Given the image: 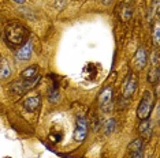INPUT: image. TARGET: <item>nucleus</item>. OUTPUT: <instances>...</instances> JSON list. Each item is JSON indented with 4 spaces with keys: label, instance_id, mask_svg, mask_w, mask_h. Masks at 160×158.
I'll use <instances>...</instances> for the list:
<instances>
[{
    "label": "nucleus",
    "instance_id": "16",
    "mask_svg": "<svg viewBox=\"0 0 160 158\" xmlns=\"http://www.w3.org/2000/svg\"><path fill=\"white\" fill-rule=\"evenodd\" d=\"M130 158H144V151L142 150H138V151L132 153V157Z\"/></svg>",
    "mask_w": 160,
    "mask_h": 158
},
{
    "label": "nucleus",
    "instance_id": "5",
    "mask_svg": "<svg viewBox=\"0 0 160 158\" xmlns=\"http://www.w3.org/2000/svg\"><path fill=\"white\" fill-rule=\"evenodd\" d=\"M111 100H112V89L111 87L104 89L103 93H101L100 97H99V104H100V106L103 108V110L111 109V106H110Z\"/></svg>",
    "mask_w": 160,
    "mask_h": 158
},
{
    "label": "nucleus",
    "instance_id": "21",
    "mask_svg": "<svg viewBox=\"0 0 160 158\" xmlns=\"http://www.w3.org/2000/svg\"><path fill=\"white\" fill-rule=\"evenodd\" d=\"M0 62H2V57H0Z\"/></svg>",
    "mask_w": 160,
    "mask_h": 158
},
{
    "label": "nucleus",
    "instance_id": "17",
    "mask_svg": "<svg viewBox=\"0 0 160 158\" xmlns=\"http://www.w3.org/2000/svg\"><path fill=\"white\" fill-rule=\"evenodd\" d=\"M123 14H125V16H123V19L127 21L130 16H132V10L127 8V7H125V11H123Z\"/></svg>",
    "mask_w": 160,
    "mask_h": 158
},
{
    "label": "nucleus",
    "instance_id": "12",
    "mask_svg": "<svg viewBox=\"0 0 160 158\" xmlns=\"http://www.w3.org/2000/svg\"><path fill=\"white\" fill-rule=\"evenodd\" d=\"M138 150H142V139H136V141H133L129 145V151L130 153L138 151Z\"/></svg>",
    "mask_w": 160,
    "mask_h": 158
},
{
    "label": "nucleus",
    "instance_id": "15",
    "mask_svg": "<svg viewBox=\"0 0 160 158\" xmlns=\"http://www.w3.org/2000/svg\"><path fill=\"white\" fill-rule=\"evenodd\" d=\"M153 41H155V46H159V26H156V27H155Z\"/></svg>",
    "mask_w": 160,
    "mask_h": 158
},
{
    "label": "nucleus",
    "instance_id": "13",
    "mask_svg": "<svg viewBox=\"0 0 160 158\" xmlns=\"http://www.w3.org/2000/svg\"><path fill=\"white\" fill-rule=\"evenodd\" d=\"M115 127H116V123H115L114 118H110V120H107V121H105V125H104L105 134H107V135L112 134V132L115 131Z\"/></svg>",
    "mask_w": 160,
    "mask_h": 158
},
{
    "label": "nucleus",
    "instance_id": "11",
    "mask_svg": "<svg viewBox=\"0 0 160 158\" xmlns=\"http://www.w3.org/2000/svg\"><path fill=\"white\" fill-rule=\"evenodd\" d=\"M37 71H38V67H37V66H32V67H29L28 70L22 71V74H21V75H22L25 79L33 78V77H36V75H37Z\"/></svg>",
    "mask_w": 160,
    "mask_h": 158
},
{
    "label": "nucleus",
    "instance_id": "7",
    "mask_svg": "<svg viewBox=\"0 0 160 158\" xmlns=\"http://www.w3.org/2000/svg\"><path fill=\"white\" fill-rule=\"evenodd\" d=\"M40 101H41V98H40L38 95L29 97V98H26V100H25V102H23L25 109L30 110V112H33V110L38 109V106H40Z\"/></svg>",
    "mask_w": 160,
    "mask_h": 158
},
{
    "label": "nucleus",
    "instance_id": "2",
    "mask_svg": "<svg viewBox=\"0 0 160 158\" xmlns=\"http://www.w3.org/2000/svg\"><path fill=\"white\" fill-rule=\"evenodd\" d=\"M152 106H153V94H152L151 90H147L144 93L140 105L137 108V116L141 120H147L152 112Z\"/></svg>",
    "mask_w": 160,
    "mask_h": 158
},
{
    "label": "nucleus",
    "instance_id": "1",
    "mask_svg": "<svg viewBox=\"0 0 160 158\" xmlns=\"http://www.w3.org/2000/svg\"><path fill=\"white\" fill-rule=\"evenodd\" d=\"M4 35H6L7 44L11 46V48H17V46H21V45H23L25 42H28L29 31L22 23L17 22V21H12V22L7 23Z\"/></svg>",
    "mask_w": 160,
    "mask_h": 158
},
{
    "label": "nucleus",
    "instance_id": "19",
    "mask_svg": "<svg viewBox=\"0 0 160 158\" xmlns=\"http://www.w3.org/2000/svg\"><path fill=\"white\" fill-rule=\"evenodd\" d=\"M14 2L18 3V4H23V3H25V0H14Z\"/></svg>",
    "mask_w": 160,
    "mask_h": 158
},
{
    "label": "nucleus",
    "instance_id": "14",
    "mask_svg": "<svg viewBox=\"0 0 160 158\" xmlns=\"http://www.w3.org/2000/svg\"><path fill=\"white\" fill-rule=\"evenodd\" d=\"M148 81L151 82V83H156V82L159 81V67L156 66L153 70H151V72L148 74Z\"/></svg>",
    "mask_w": 160,
    "mask_h": 158
},
{
    "label": "nucleus",
    "instance_id": "8",
    "mask_svg": "<svg viewBox=\"0 0 160 158\" xmlns=\"http://www.w3.org/2000/svg\"><path fill=\"white\" fill-rule=\"evenodd\" d=\"M136 64L138 68H144L147 64V53H145L144 48H140L136 53Z\"/></svg>",
    "mask_w": 160,
    "mask_h": 158
},
{
    "label": "nucleus",
    "instance_id": "9",
    "mask_svg": "<svg viewBox=\"0 0 160 158\" xmlns=\"http://www.w3.org/2000/svg\"><path fill=\"white\" fill-rule=\"evenodd\" d=\"M11 75V66L8 64V62L2 60L0 62V79H6Z\"/></svg>",
    "mask_w": 160,
    "mask_h": 158
},
{
    "label": "nucleus",
    "instance_id": "3",
    "mask_svg": "<svg viewBox=\"0 0 160 158\" xmlns=\"http://www.w3.org/2000/svg\"><path fill=\"white\" fill-rule=\"evenodd\" d=\"M86 134H88V123H86V118L82 116L77 117V128L74 131V139L77 142L85 141Z\"/></svg>",
    "mask_w": 160,
    "mask_h": 158
},
{
    "label": "nucleus",
    "instance_id": "6",
    "mask_svg": "<svg viewBox=\"0 0 160 158\" xmlns=\"http://www.w3.org/2000/svg\"><path fill=\"white\" fill-rule=\"evenodd\" d=\"M32 52H33V45H32L30 41L25 42V44L19 48V51L17 52V57L18 60H22V62H25V60H29L32 56Z\"/></svg>",
    "mask_w": 160,
    "mask_h": 158
},
{
    "label": "nucleus",
    "instance_id": "20",
    "mask_svg": "<svg viewBox=\"0 0 160 158\" xmlns=\"http://www.w3.org/2000/svg\"><path fill=\"white\" fill-rule=\"evenodd\" d=\"M103 3H104V4H110L111 0H103Z\"/></svg>",
    "mask_w": 160,
    "mask_h": 158
},
{
    "label": "nucleus",
    "instance_id": "10",
    "mask_svg": "<svg viewBox=\"0 0 160 158\" xmlns=\"http://www.w3.org/2000/svg\"><path fill=\"white\" fill-rule=\"evenodd\" d=\"M140 132L145 136V138H149V136L152 135L151 123H149L148 120H145V121H142V123H141V125H140Z\"/></svg>",
    "mask_w": 160,
    "mask_h": 158
},
{
    "label": "nucleus",
    "instance_id": "4",
    "mask_svg": "<svg viewBox=\"0 0 160 158\" xmlns=\"http://www.w3.org/2000/svg\"><path fill=\"white\" fill-rule=\"evenodd\" d=\"M136 89H137V77L134 74H129V77H127L125 82V86H123V95L126 98H129V97L134 94Z\"/></svg>",
    "mask_w": 160,
    "mask_h": 158
},
{
    "label": "nucleus",
    "instance_id": "18",
    "mask_svg": "<svg viewBox=\"0 0 160 158\" xmlns=\"http://www.w3.org/2000/svg\"><path fill=\"white\" fill-rule=\"evenodd\" d=\"M152 60H153V63L156 64V66H158V63H159V52H158V51L155 52V55H153V59H152Z\"/></svg>",
    "mask_w": 160,
    "mask_h": 158
}]
</instances>
